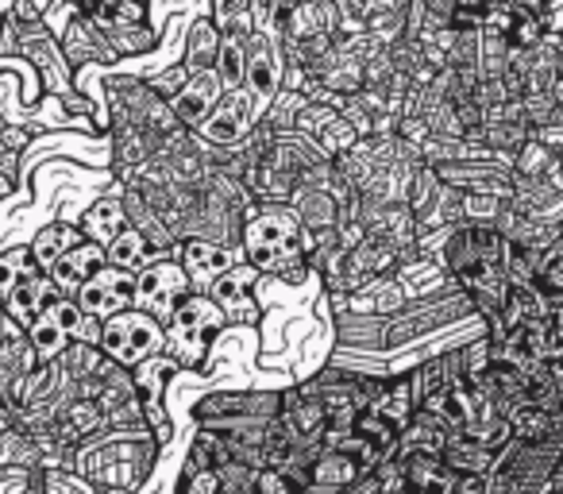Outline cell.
Returning <instances> with one entry per match:
<instances>
[{"label":"cell","instance_id":"obj_7","mask_svg":"<svg viewBox=\"0 0 563 494\" xmlns=\"http://www.w3.org/2000/svg\"><path fill=\"white\" fill-rule=\"evenodd\" d=\"M74 332H81V309L74 306L70 298H58L55 306H47L40 317H35V325L27 329V340H32L35 348V360H55L58 352H66V344H70Z\"/></svg>","mask_w":563,"mask_h":494},{"label":"cell","instance_id":"obj_9","mask_svg":"<svg viewBox=\"0 0 563 494\" xmlns=\"http://www.w3.org/2000/svg\"><path fill=\"white\" fill-rule=\"evenodd\" d=\"M255 278L258 271L255 267H232L217 278L212 286V301L220 306L224 321H255L258 309H255Z\"/></svg>","mask_w":563,"mask_h":494},{"label":"cell","instance_id":"obj_12","mask_svg":"<svg viewBox=\"0 0 563 494\" xmlns=\"http://www.w3.org/2000/svg\"><path fill=\"white\" fill-rule=\"evenodd\" d=\"M220 94H224L220 74L217 70H197L194 78H189V86L174 94V112H178L181 124H205L209 112L220 105Z\"/></svg>","mask_w":563,"mask_h":494},{"label":"cell","instance_id":"obj_24","mask_svg":"<svg viewBox=\"0 0 563 494\" xmlns=\"http://www.w3.org/2000/svg\"><path fill=\"white\" fill-rule=\"evenodd\" d=\"M247 81H251V94L258 97L274 94V63H271V47L263 40H255V47L247 55Z\"/></svg>","mask_w":563,"mask_h":494},{"label":"cell","instance_id":"obj_26","mask_svg":"<svg viewBox=\"0 0 563 494\" xmlns=\"http://www.w3.org/2000/svg\"><path fill=\"white\" fill-rule=\"evenodd\" d=\"M537 283L544 286L548 294H560V298H563V235L552 243V248H548L544 260H540Z\"/></svg>","mask_w":563,"mask_h":494},{"label":"cell","instance_id":"obj_21","mask_svg":"<svg viewBox=\"0 0 563 494\" xmlns=\"http://www.w3.org/2000/svg\"><path fill=\"white\" fill-rule=\"evenodd\" d=\"M170 371H174L170 360H143L132 378V391L155 409V402L163 398V386H166V378H170Z\"/></svg>","mask_w":563,"mask_h":494},{"label":"cell","instance_id":"obj_22","mask_svg":"<svg viewBox=\"0 0 563 494\" xmlns=\"http://www.w3.org/2000/svg\"><path fill=\"white\" fill-rule=\"evenodd\" d=\"M120 224H124V209H120V201H97L86 217V232L93 243H112L120 235Z\"/></svg>","mask_w":563,"mask_h":494},{"label":"cell","instance_id":"obj_10","mask_svg":"<svg viewBox=\"0 0 563 494\" xmlns=\"http://www.w3.org/2000/svg\"><path fill=\"white\" fill-rule=\"evenodd\" d=\"M401 483L409 494H460V475L444 455H401Z\"/></svg>","mask_w":563,"mask_h":494},{"label":"cell","instance_id":"obj_16","mask_svg":"<svg viewBox=\"0 0 563 494\" xmlns=\"http://www.w3.org/2000/svg\"><path fill=\"white\" fill-rule=\"evenodd\" d=\"M181 263H186V275L189 283H212L220 278L224 271H232V255L217 243H205V240H194L181 248Z\"/></svg>","mask_w":563,"mask_h":494},{"label":"cell","instance_id":"obj_11","mask_svg":"<svg viewBox=\"0 0 563 494\" xmlns=\"http://www.w3.org/2000/svg\"><path fill=\"white\" fill-rule=\"evenodd\" d=\"M58 298H63V294H58V286L51 283V278H43V275H35V271H27V275L20 278V283L9 290L4 306H9L12 321L24 325V329H32L35 317H40L47 306H55Z\"/></svg>","mask_w":563,"mask_h":494},{"label":"cell","instance_id":"obj_1","mask_svg":"<svg viewBox=\"0 0 563 494\" xmlns=\"http://www.w3.org/2000/svg\"><path fill=\"white\" fill-rule=\"evenodd\" d=\"M448 263L467 298L483 309L486 317L501 314V301L509 294V252L494 228H463L448 243Z\"/></svg>","mask_w":563,"mask_h":494},{"label":"cell","instance_id":"obj_29","mask_svg":"<svg viewBox=\"0 0 563 494\" xmlns=\"http://www.w3.org/2000/svg\"><path fill=\"white\" fill-rule=\"evenodd\" d=\"M243 12H247V0H217V20L224 24H235Z\"/></svg>","mask_w":563,"mask_h":494},{"label":"cell","instance_id":"obj_6","mask_svg":"<svg viewBox=\"0 0 563 494\" xmlns=\"http://www.w3.org/2000/svg\"><path fill=\"white\" fill-rule=\"evenodd\" d=\"M135 298V278L128 275V271H97L93 278H89L86 286L78 290V301H81V314H89L93 321H112V317L120 314V309H128Z\"/></svg>","mask_w":563,"mask_h":494},{"label":"cell","instance_id":"obj_27","mask_svg":"<svg viewBox=\"0 0 563 494\" xmlns=\"http://www.w3.org/2000/svg\"><path fill=\"white\" fill-rule=\"evenodd\" d=\"M27 271H32V248H16V252H9L4 260H0V286L12 290Z\"/></svg>","mask_w":563,"mask_h":494},{"label":"cell","instance_id":"obj_4","mask_svg":"<svg viewBox=\"0 0 563 494\" xmlns=\"http://www.w3.org/2000/svg\"><path fill=\"white\" fill-rule=\"evenodd\" d=\"M170 321H174V348H178V360L201 363V355L209 352L212 337H217L220 325H224V314H220V306L212 298H186Z\"/></svg>","mask_w":563,"mask_h":494},{"label":"cell","instance_id":"obj_17","mask_svg":"<svg viewBox=\"0 0 563 494\" xmlns=\"http://www.w3.org/2000/svg\"><path fill=\"white\" fill-rule=\"evenodd\" d=\"M78 243H81L78 232H70L66 224H51V228H43V232L35 235L32 263H35V267H43V271H55V263L63 260L70 248H78Z\"/></svg>","mask_w":563,"mask_h":494},{"label":"cell","instance_id":"obj_31","mask_svg":"<svg viewBox=\"0 0 563 494\" xmlns=\"http://www.w3.org/2000/svg\"><path fill=\"white\" fill-rule=\"evenodd\" d=\"M298 4H301V0H274V9H278L282 17H286L290 9H298Z\"/></svg>","mask_w":563,"mask_h":494},{"label":"cell","instance_id":"obj_25","mask_svg":"<svg viewBox=\"0 0 563 494\" xmlns=\"http://www.w3.org/2000/svg\"><path fill=\"white\" fill-rule=\"evenodd\" d=\"M97 421H101V414H97V406L93 402H74V406H66V414H63V440H78V437H86V432H93L97 429Z\"/></svg>","mask_w":563,"mask_h":494},{"label":"cell","instance_id":"obj_28","mask_svg":"<svg viewBox=\"0 0 563 494\" xmlns=\"http://www.w3.org/2000/svg\"><path fill=\"white\" fill-rule=\"evenodd\" d=\"M255 494H298L294 491V479L278 468H263L255 479Z\"/></svg>","mask_w":563,"mask_h":494},{"label":"cell","instance_id":"obj_23","mask_svg":"<svg viewBox=\"0 0 563 494\" xmlns=\"http://www.w3.org/2000/svg\"><path fill=\"white\" fill-rule=\"evenodd\" d=\"M147 260V243H143V235L140 232H120L117 240L109 243V263L117 271H132V267H140V263Z\"/></svg>","mask_w":563,"mask_h":494},{"label":"cell","instance_id":"obj_14","mask_svg":"<svg viewBox=\"0 0 563 494\" xmlns=\"http://www.w3.org/2000/svg\"><path fill=\"white\" fill-rule=\"evenodd\" d=\"M101 267H104V252L97 248L93 240H81L78 248H70V252H66L63 260L55 263V271H51V275H55L58 290H66V294L74 290V294H78L81 286H86Z\"/></svg>","mask_w":563,"mask_h":494},{"label":"cell","instance_id":"obj_2","mask_svg":"<svg viewBox=\"0 0 563 494\" xmlns=\"http://www.w3.org/2000/svg\"><path fill=\"white\" fill-rule=\"evenodd\" d=\"M243 240H247L255 271H282L301 260V220L286 205H266V209L251 212Z\"/></svg>","mask_w":563,"mask_h":494},{"label":"cell","instance_id":"obj_32","mask_svg":"<svg viewBox=\"0 0 563 494\" xmlns=\"http://www.w3.org/2000/svg\"><path fill=\"white\" fill-rule=\"evenodd\" d=\"M220 494H251V491H220Z\"/></svg>","mask_w":563,"mask_h":494},{"label":"cell","instance_id":"obj_18","mask_svg":"<svg viewBox=\"0 0 563 494\" xmlns=\"http://www.w3.org/2000/svg\"><path fill=\"white\" fill-rule=\"evenodd\" d=\"M217 63H220L217 74H220V81H224L228 94L247 81V51H243V40H240V32H235V28H228V35L220 40Z\"/></svg>","mask_w":563,"mask_h":494},{"label":"cell","instance_id":"obj_30","mask_svg":"<svg viewBox=\"0 0 563 494\" xmlns=\"http://www.w3.org/2000/svg\"><path fill=\"white\" fill-rule=\"evenodd\" d=\"M81 4H86V12L97 20V17H104V12H109V9H117L120 0H81Z\"/></svg>","mask_w":563,"mask_h":494},{"label":"cell","instance_id":"obj_20","mask_svg":"<svg viewBox=\"0 0 563 494\" xmlns=\"http://www.w3.org/2000/svg\"><path fill=\"white\" fill-rule=\"evenodd\" d=\"M217 51H220V35L212 32L209 20H197L194 32H189L186 43V70H209V63H217Z\"/></svg>","mask_w":563,"mask_h":494},{"label":"cell","instance_id":"obj_5","mask_svg":"<svg viewBox=\"0 0 563 494\" xmlns=\"http://www.w3.org/2000/svg\"><path fill=\"white\" fill-rule=\"evenodd\" d=\"M189 294V275L178 263H158V267H147L140 278H135V306L140 314L155 317V321H170L178 314V306Z\"/></svg>","mask_w":563,"mask_h":494},{"label":"cell","instance_id":"obj_15","mask_svg":"<svg viewBox=\"0 0 563 494\" xmlns=\"http://www.w3.org/2000/svg\"><path fill=\"white\" fill-rule=\"evenodd\" d=\"M413 386L406 383V378H394V383L386 386H375L367 398V414H375L378 421H386L390 429H406L409 421H413Z\"/></svg>","mask_w":563,"mask_h":494},{"label":"cell","instance_id":"obj_13","mask_svg":"<svg viewBox=\"0 0 563 494\" xmlns=\"http://www.w3.org/2000/svg\"><path fill=\"white\" fill-rule=\"evenodd\" d=\"M247 128H251V94L247 89H232V94L209 112V120H205V135L217 143L240 140Z\"/></svg>","mask_w":563,"mask_h":494},{"label":"cell","instance_id":"obj_3","mask_svg":"<svg viewBox=\"0 0 563 494\" xmlns=\"http://www.w3.org/2000/svg\"><path fill=\"white\" fill-rule=\"evenodd\" d=\"M101 348L117 363H143L163 348V325L155 317L140 314V309L135 314H117L112 321H104Z\"/></svg>","mask_w":563,"mask_h":494},{"label":"cell","instance_id":"obj_19","mask_svg":"<svg viewBox=\"0 0 563 494\" xmlns=\"http://www.w3.org/2000/svg\"><path fill=\"white\" fill-rule=\"evenodd\" d=\"M444 463L455 471V475H486V468L494 463V452L475 440H448L444 448Z\"/></svg>","mask_w":563,"mask_h":494},{"label":"cell","instance_id":"obj_8","mask_svg":"<svg viewBox=\"0 0 563 494\" xmlns=\"http://www.w3.org/2000/svg\"><path fill=\"white\" fill-rule=\"evenodd\" d=\"M286 32L294 47H306V55H321L336 32V9L332 0H301L298 9L286 12Z\"/></svg>","mask_w":563,"mask_h":494}]
</instances>
